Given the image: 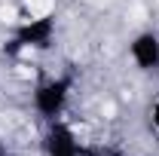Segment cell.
<instances>
[{"label":"cell","instance_id":"obj_1","mask_svg":"<svg viewBox=\"0 0 159 156\" xmlns=\"http://www.w3.org/2000/svg\"><path fill=\"white\" fill-rule=\"evenodd\" d=\"M25 9H28L31 19H43L55 9V0H25Z\"/></svg>","mask_w":159,"mask_h":156},{"label":"cell","instance_id":"obj_2","mask_svg":"<svg viewBox=\"0 0 159 156\" xmlns=\"http://www.w3.org/2000/svg\"><path fill=\"white\" fill-rule=\"evenodd\" d=\"M0 21H16V9L12 6H3L0 9Z\"/></svg>","mask_w":159,"mask_h":156}]
</instances>
